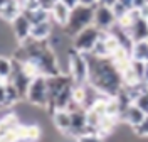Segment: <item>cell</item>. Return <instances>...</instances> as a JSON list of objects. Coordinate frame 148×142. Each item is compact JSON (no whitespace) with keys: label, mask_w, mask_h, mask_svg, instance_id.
I'll use <instances>...</instances> for the list:
<instances>
[{"label":"cell","mask_w":148,"mask_h":142,"mask_svg":"<svg viewBox=\"0 0 148 142\" xmlns=\"http://www.w3.org/2000/svg\"><path fill=\"white\" fill-rule=\"evenodd\" d=\"M84 56L89 64V85L104 96L114 98L123 88L121 71L111 57H98L91 53H84Z\"/></svg>","instance_id":"cell-1"},{"label":"cell","mask_w":148,"mask_h":142,"mask_svg":"<svg viewBox=\"0 0 148 142\" xmlns=\"http://www.w3.org/2000/svg\"><path fill=\"white\" fill-rule=\"evenodd\" d=\"M92 20H94V7H89V5H77L71 10V17H69V22L62 27V32H64L67 37L73 39L76 34H79L81 30H84L86 27L92 26Z\"/></svg>","instance_id":"cell-2"},{"label":"cell","mask_w":148,"mask_h":142,"mask_svg":"<svg viewBox=\"0 0 148 142\" xmlns=\"http://www.w3.org/2000/svg\"><path fill=\"white\" fill-rule=\"evenodd\" d=\"M69 76L74 85H88L89 83V64L83 53H77L73 46L69 47Z\"/></svg>","instance_id":"cell-3"},{"label":"cell","mask_w":148,"mask_h":142,"mask_svg":"<svg viewBox=\"0 0 148 142\" xmlns=\"http://www.w3.org/2000/svg\"><path fill=\"white\" fill-rule=\"evenodd\" d=\"M103 30L96 27V26H89L84 30H81L79 34H76L73 39H71V46L77 51V53H91L94 44L99 41Z\"/></svg>","instance_id":"cell-4"},{"label":"cell","mask_w":148,"mask_h":142,"mask_svg":"<svg viewBox=\"0 0 148 142\" xmlns=\"http://www.w3.org/2000/svg\"><path fill=\"white\" fill-rule=\"evenodd\" d=\"M27 102L36 107L46 108L47 105V76L39 75L32 80L27 93Z\"/></svg>","instance_id":"cell-5"},{"label":"cell","mask_w":148,"mask_h":142,"mask_svg":"<svg viewBox=\"0 0 148 142\" xmlns=\"http://www.w3.org/2000/svg\"><path fill=\"white\" fill-rule=\"evenodd\" d=\"M116 22H118V20L114 17L111 7H106V5H101V3H98V5L94 7V20H92V26H96L99 30L108 32Z\"/></svg>","instance_id":"cell-6"},{"label":"cell","mask_w":148,"mask_h":142,"mask_svg":"<svg viewBox=\"0 0 148 142\" xmlns=\"http://www.w3.org/2000/svg\"><path fill=\"white\" fill-rule=\"evenodd\" d=\"M83 134H88V110L84 107H77V108L71 110V132H69V137L77 139Z\"/></svg>","instance_id":"cell-7"},{"label":"cell","mask_w":148,"mask_h":142,"mask_svg":"<svg viewBox=\"0 0 148 142\" xmlns=\"http://www.w3.org/2000/svg\"><path fill=\"white\" fill-rule=\"evenodd\" d=\"M10 27H12V32H14L15 39L18 41V44H22V42H25L27 39H30L32 22L29 20V17L24 14V12L10 22Z\"/></svg>","instance_id":"cell-8"},{"label":"cell","mask_w":148,"mask_h":142,"mask_svg":"<svg viewBox=\"0 0 148 142\" xmlns=\"http://www.w3.org/2000/svg\"><path fill=\"white\" fill-rule=\"evenodd\" d=\"M71 7H67L64 2H56L54 7L51 9V20L54 22L57 27H64L66 24L69 22V17H71Z\"/></svg>","instance_id":"cell-9"},{"label":"cell","mask_w":148,"mask_h":142,"mask_svg":"<svg viewBox=\"0 0 148 142\" xmlns=\"http://www.w3.org/2000/svg\"><path fill=\"white\" fill-rule=\"evenodd\" d=\"M145 117H147V114L140 108L138 105H135V103H131L128 107V110L125 112V114L121 115V118H120V122L123 123H126V125H130L131 129H135L136 125H140V123L145 120Z\"/></svg>","instance_id":"cell-10"},{"label":"cell","mask_w":148,"mask_h":142,"mask_svg":"<svg viewBox=\"0 0 148 142\" xmlns=\"http://www.w3.org/2000/svg\"><path fill=\"white\" fill-rule=\"evenodd\" d=\"M54 29H56V24L52 20L34 24L32 30H30V39H34V41H47L51 37V34L54 32Z\"/></svg>","instance_id":"cell-11"},{"label":"cell","mask_w":148,"mask_h":142,"mask_svg":"<svg viewBox=\"0 0 148 142\" xmlns=\"http://www.w3.org/2000/svg\"><path fill=\"white\" fill-rule=\"evenodd\" d=\"M130 36L133 39V42L138 41H148V20L145 17H140L138 20H135V24L128 29Z\"/></svg>","instance_id":"cell-12"},{"label":"cell","mask_w":148,"mask_h":142,"mask_svg":"<svg viewBox=\"0 0 148 142\" xmlns=\"http://www.w3.org/2000/svg\"><path fill=\"white\" fill-rule=\"evenodd\" d=\"M52 123L59 132L69 135V132H71V112L69 110H57L52 115Z\"/></svg>","instance_id":"cell-13"},{"label":"cell","mask_w":148,"mask_h":142,"mask_svg":"<svg viewBox=\"0 0 148 142\" xmlns=\"http://www.w3.org/2000/svg\"><path fill=\"white\" fill-rule=\"evenodd\" d=\"M18 127H20V122L15 114H7L5 117H2L0 118V139H3L10 132H15Z\"/></svg>","instance_id":"cell-14"},{"label":"cell","mask_w":148,"mask_h":142,"mask_svg":"<svg viewBox=\"0 0 148 142\" xmlns=\"http://www.w3.org/2000/svg\"><path fill=\"white\" fill-rule=\"evenodd\" d=\"M130 54H131V59H135V61H147L148 41H138V42H133Z\"/></svg>","instance_id":"cell-15"},{"label":"cell","mask_w":148,"mask_h":142,"mask_svg":"<svg viewBox=\"0 0 148 142\" xmlns=\"http://www.w3.org/2000/svg\"><path fill=\"white\" fill-rule=\"evenodd\" d=\"M25 15L29 17V20L32 22V26L34 24H40V22H47V20H51V10H46V9H37L34 12H24Z\"/></svg>","instance_id":"cell-16"},{"label":"cell","mask_w":148,"mask_h":142,"mask_svg":"<svg viewBox=\"0 0 148 142\" xmlns=\"http://www.w3.org/2000/svg\"><path fill=\"white\" fill-rule=\"evenodd\" d=\"M12 69H14V61L12 57L5 56V54H0V78L3 81H7L12 75Z\"/></svg>","instance_id":"cell-17"},{"label":"cell","mask_w":148,"mask_h":142,"mask_svg":"<svg viewBox=\"0 0 148 142\" xmlns=\"http://www.w3.org/2000/svg\"><path fill=\"white\" fill-rule=\"evenodd\" d=\"M5 85H7V100H9V107H12V105H15L17 102H20L22 98H20V95H18L17 88L12 85L10 81H5Z\"/></svg>","instance_id":"cell-18"},{"label":"cell","mask_w":148,"mask_h":142,"mask_svg":"<svg viewBox=\"0 0 148 142\" xmlns=\"http://www.w3.org/2000/svg\"><path fill=\"white\" fill-rule=\"evenodd\" d=\"M133 130V134L136 135V137H140V139H148V115L145 117V120L140 123V125H136L135 129H131Z\"/></svg>","instance_id":"cell-19"},{"label":"cell","mask_w":148,"mask_h":142,"mask_svg":"<svg viewBox=\"0 0 148 142\" xmlns=\"http://www.w3.org/2000/svg\"><path fill=\"white\" fill-rule=\"evenodd\" d=\"M76 142H104V137L99 134H83L76 139Z\"/></svg>","instance_id":"cell-20"},{"label":"cell","mask_w":148,"mask_h":142,"mask_svg":"<svg viewBox=\"0 0 148 142\" xmlns=\"http://www.w3.org/2000/svg\"><path fill=\"white\" fill-rule=\"evenodd\" d=\"M20 5L24 12H34V10L40 9V2L39 0H20Z\"/></svg>","instance_id":"cell-21"},{"label":"cell","mask_w":148,"mask_h":142,"mask_svg":"<svg viewBox=\"0 0 148 142\" xmlns=\"http://www.w3.org/2000/svg\"><path fill=\"white\" fill-rule=\"evenodd\" d=\"M111 9H113V14H114V17H116V20L123 19V17H125V15H126V14L130 12V10L126 9L125 5H121L120 2H118V3H114V5H113Z\"/></svg>","instance_id":"cell-22"},{"label":"cell","mask_w":148,"mask_h":142,"mask_svg":"<svg viewBox=\"0 0 148 142\" xmlns=\"http://www.w3.org/2000/svg\"><path fill=\"white\" fill-rule=\"evenodd\" d=\"M135 105H138L140 108H141V110H143V112L148 115V90L145 91V93H141L138 98H136Z\"/></svg>","instance_id":"cell-23"},{"label":"cell","mask_w":148,"mask_h":142,"mask_svg":"<svg viewBox=\"0 0 148 142\" xmlns=\"http://www.w3.org/2000/svg\"><path fill=\"white\" fill-rule=\"evenodd\" d=\"M0 107H9V100H7V85H5V81L0 83Z\"/></svg>","instance_id":"cell-24"},{"label":"cell","mask_w":148,"mask_h":142,"mask_svg":"<svg viewBox=\"0 0 148 142\" xmlns=\"http://www.w3.org/2000/svg\"><path fill=\"white\" fill-rule=\"evenodd\" d=\"M147 3H148V0H133V9L140 10V9H143Z\"/></svg>","instance_id":"cell-25"},{"label":"cell","mask_w":148,"mask_h":142,"mask_svg":"<svg viewBox=\"0 0 148 142\" xmlns=\"http://www.w3.org/2000/svg\"><path fill=\"white\" fill-rule=\"evenodd\" d=\"M81 5H89V7H96L99 3V0H79Z\"/></svg>","instance_id":"cell-26"},{"label":"cell","mask_w":148,"mask_h":142,"mask_svg":"<svg viewBox=\"0 0 148 142\" xmlns=\"http://www.w3.org/2000/svg\"><path fill=\"white\" fill-rule=\"evenodd\" d=\"M61 2H64L67 7H71V9H74V7H77L79 5V0H61Z\"/></svg>","instance_id":"cell-27"},{"label":"cell","mask_w":148,"mask_h":142,"mask_svg":"<svg viewBox=\"0 0 148 142\" xmlns=\"http://www.w3.org/2000/svg\"><path fill=\"white\" fill-rule=\"evenodd\" d=\"M121 5H125L128 10H133V0H118Z\"/></svg>","instance_id":"cell-28"},{"label":"cell","mask_w":148,"mask_h":142,"mask_svg":"<svg viewBox=\"0 0 148 142\" xmlns=\"http://www.w3.org/2000/svg\"><path fill=\"white\" fill-rule=\"evenodd\" d=\"M101 5H106V7H113L114 3H118V0H99Z\"/></svg>","instance_id":"cell-29"},{"label":"cell","mask_w":148,"mask_h":142,"mask_svg":"<svg viewBox=\"0 0 148 142\" xmlns=\"http://www.w3.org/2000/svg\"><path fill=\"white\" fill-rule=\"evenodd\" d=\"M143 80L148 83V61L145 63V76H143Z\"/></svg>","instance_id":"cell-30"},{"label":"cell","mask_w":148,"mask_h":142,"mask_svg":"<svg viewBox=\"0 0 148 142\" xmlns=\"http://www.w3.org/2000/svg\"><path fill=\"white\" fill-rule=\"evenodd\" d=\"M0 142H9L7 139H0Z\"/></svg>","instance_id":"cell-31"},{"label":"cell","mask_w":148,"mask_h":142,"mask_svg":"<svg viewBox=\"0 0 148 142\" xmlns=\"http://www.w3.org/2000/svg\"><path fill=\"white\" fill-rule=\"evenodd\" d=\"M2 81H3V80H2V78H0V83H2Z\"/></svg>","instance_id":"cell-32"},{"label":"cell","mask_w":148,"mask_h":142,"mask_svg":"<svg viewBox=\"0 0 148 142\" xmlns=\"http://www.w3.org/2000/svg\"><path fill=\"white\" fill-rule=\"evenodd\" d=\"M147 61H148V56H147Z\"/></svg>","instance_id":"cell-33"},{"label":"cell","mask_w":148,"mask_h":142,"mask_svg":"<svg viewBox=\"0 0 148 142\" xmlns=\"http://www.w3.org/2000/svg\"><path fill=\"white\" fill-rule=\"evenodd\" d=\"M147 20H148V17H147Z\"/></svg>","instance_id":"cell-34"}]
</instances>
